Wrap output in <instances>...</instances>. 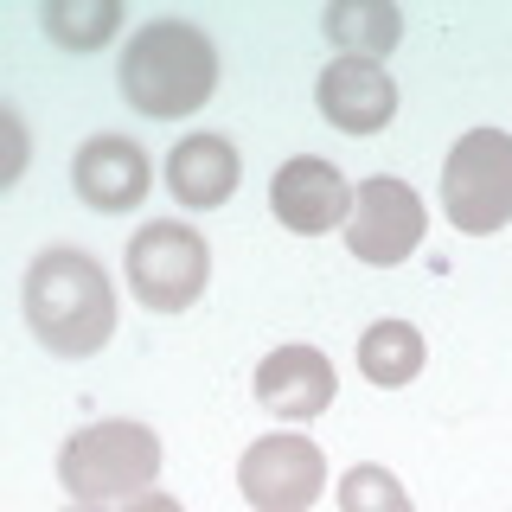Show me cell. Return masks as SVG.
<instances>
[{"mask_svg":"<svg viewBox=\"0 0 512 512\" xmlns=\"http://www.w3.org/2000/svg\"><path fill=\"white\" fill-rule=\"evenodd\" d=\"M237 487L256 512H308L314 493L327 487V455L308 436H263L237 461Z\"/></svg>","mask_w":512,"mask_h":512,"instance_id":"52a82bcc","label":"cell"},{"mask_svg":"<svg viewBox=\"0 0 512 512\" xmlns=\"http://www.w3.org/2000/svg\"><path fill=\"white\" fill-rule=\"evenodd\" d=\"M340 512H410V493L391 468L359 461V468H346V480H340Z\"/></svg>","mask_w":512,"mask_h":512,"instance_id":"2e32d148","label":"cell"},{"mask_svg":"<svg viewBox=\"0 0 512 512\" xmlns=\"http://www.w3.org/2000/svg\"><path fill=\"white\" fill-rule=\"evenodd\" d=\"M333 391H340V378L320 346H276L256 365V404L282 423H314L333 404Z\"/></svg>","mask_w":512,"mask_h":512,"instance_id":"30bf717a","label":"cell"},{"mask_svg":"<svg viewBox=\"0 0 512 512\" xmlns=\"http://www.w3.org/2000/svg\"><path fill=\"white\" fill-rule=\"evenodd\" d=\"M327 39L340 45V58H384L397 52V39H404V13L391 7V0H340V7H327Z\"/></svg>","mask_w":512,"mask_h":512,"instance_id":"4fadbf2b","label":"cell"},{"mask_svg":"<svg viewBox=\"0 0 512 512\" xmlns=\"http://www.w3.org/2000/svg\"><path fill=\"white\" fill-rule=\"evenodd\" d=\"M71 180H77V199L96 205V212H128V205L148 199L154 167L128 135H90L84 148H77Z\"/></svg>","mask_w":512,"mask_h":512,"instance_id":"8fae6325","label":"cell"},{"mask_svg":"<svg viewBox=\"0 0 512 512\" xmlns=\"http://www.w3.org/2000/svg\"><path fill=\"white\" fill-rule=\"evenodd\" d=\"M160 474V436L148 423H90L64 442L58 455V480L64 493H77L84 506H109V500H141Z\"/></svg>","mask_w":512,"mask_h":512,"instance_id":"3957f363","label":"cell"},{"mask_svg":"<svg viewBox=\"0 0 512 512\" xmlns=\"http://www.w3.org/2000/svg\"><path fill=\"white\" fill-rule=\"evenodd\" d=\"M116 26H122V0H52L45 7V32L64 52H96Z\"/></svg>","mask_w":512,"mask_h":512,"instance_id":"9a60e30c","label":"cell"},{"mask_svg":"<svg viewBox=\"0 0 512 512\" xmlns=\"http://www.w3.org/2000/svg\"><path fill=\"white\" fill-rule=\"evenodd\" d=\"M442 205L448 224L468 237H493L512 224V135L468 128L442 160Z\"/></svg>","mask_w":512,"mask_h":512,"instance_id":"277c9868","label":"cell"},{"mask_svg":"<svg viewBox=\"0 0 512 512\" xmlns=\"http://www.w3.org/2000/svg\"><path fill=\"white\" fill-rule=\"evenodd\" d=\"M77 512H96V506H77Z\"/></svg>","mask_w":512,"mask_h":512,"instance_id":"ac0fdd59","label":"cell"},{"mask_svg":"<svg viewBox=\"0 0 512 512\" xmlns=\"http://www.w3.org/2000/svg\"><path fill=\"white\" fill-rule=\"evenodd\" d=\"M218 90V45L192 20H148L122 52V96L135 116L180 122Z\"/></svg>","mask_w":512,"mask_h":512,"instance_id":"7a4b0ae2","label":"cell"},{"mask_svg":"<svg viewBox=\"0 0 512 512\" xmlns=\"http://www.w3.org/2000/svg\"><path fill=\"white\" fill-rule=\"evenodd\" d=\"M314 103L340 135H378L397 116V84L372 58H333L314 84Z\"/></svg>","mask_w":512,"mask_h":512,"instance_id":"9c48e42d","label":"cell"},{"mask_svg":"<svg viewBox=\"0 0 512 512\" xmlns=\"http://www.w3.org/2000/svg\"><path fill=\"white\" fill-rule=\"evenodd\" d=\"M26 327L52 359H90L116 333V288L103 263L71 244L32 256L26 269Z\"/></svg>","mask_w":512,"mask_h":512,"instance_id":"6da1fadb","label":"cell"},{"mask_svg":"<svg viewBox=\"0 0 512 512\" xmlns=\"http://www.w3.org/2000/svg\"><path fill=\"white\" fill-rule=\"evenodd\" d=\"M359 372L384 384V391H397V384H410L423 372V333L410 327V320H378V327L359 333Z\"/></svg>","mask_w":512,"mask_h":512,"instance_id":"5bb4252c","label":"cell"},{"mask_svg":"<svg viewBox=\"0 0 512 512\" xmlns=\"http://www.w3.org/2000/svg\"><path fill=\"white\" fill-rule=\"evenodd\" d=\"M237 173H244V160L224 135H186L180 148L167 154V192L186 205V212H212L237 192Z\"/></svg>","mask_w":512,"mask_h":512,"instance_id":"7c38bea8","label":"cell"},{"mask_svg":"<svg viewBox=\"0 0 512 512\" xmlns=\"http://www.w3.org/2000/svg\"><path fill=\"white\" fill-rule=\"evenodd\" d=\"M212 282V250L205 237L180 218H154L128 237V288H135L141 308L154 314H180L205 295Z\"/></svg>","mask_w":512,"mask_h":512,"instance_id":"5b68a950","label":"cell"},{"mask_svg":"<svg viewBox=\"0 0 512 512\" xmlns=\"http://www.w3.org/2000/svg\"><path fill=\"white\" fill-rule=\"evenodd\" d=\"M269 205H276V218L288 224V231L320 237V231H333V224L352 218V186L340 180L333 160L295 154V160H282L276 180H269Z\"/></svg>","mask_w":512,"mask_h":512,"instance_id":"ba28073f","label":"cell"},{"mask_svg":"<svg viewBox=\"0 0 512 512\" xmlns=\"http://www.w3.org/2000/svg\"><path fill=\"white\" fill-rule=\"evenodd\" d=\"M423 199H416L410 180H397V173H378V180H359L352 192V218H346V250L359 256V263H404V256L423 244Z\"/></svg>","mask_w":512,"mask_h":512,"instance_id":"8992f818","label":"cell"},{"mask_svg":"<svg viewBox=\"0 0 512 512\" xmlns=\"http://www.w3.org/2000/svg\"><path fill=\"white\" fill-rule=\"evenodd\" d=\"M122 512H186V506L173 500V493H141V500H128Z\"/></svg>","mask_w":512,"mask_h":512,"instance_id":"e0dca14e","label":"cell"}]
</instances>
